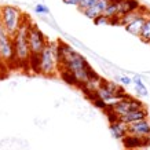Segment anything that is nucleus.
Listing matches in <instances>:
<instances>
[{"mask_svg":"<svg viewBox=\"0 0 150 150\" xmlns=\"http://www.w3.org/2000/svg\"><path fill=\"white\" fill-rule=\"evenodd\" d=\"M120 141H121V143H123L125 150H135V149L150 147V137H137V135L127 134V135L123 137Z\"/></svg>","mask_w":150,"mask_h":150,"instance_id":"nucleus-8","label":"nucleus"},{"mask_svg":"<svg viewBox=\"0 0 150 150\" xmlns=\"http://www.w3.org/2000/svg\"><path fill=\"white\" fill-rule=\"evenodd\" d=\"M118 80L123 83L124 86H128V84H131V83H132V79L131 77H127V76H121V77H118Z\"/></svg>","mask_w":150,"mask_h":150,"instance_id":"nucleus-21","label":"nucleus"},{"mask_svg":"<svg viewBox=\"0 0 150 150\" xmlns=\"http://www.w3.org/2000/svg\"><path fill=\"white\" fill-rule=\"evenodd\" d=\"M64 4H68V6H76L77 7L80 4V0H62Z\"/></svg>","mask_w":150,"mask_h":150,"instance_id":"nucleus-22","label":"nucleus"},{"mask_svg":"<svg viewBox=\"0 0 150 150\" xmlns=\"http://www.w3.org/2000/svg\"><path fill=\"white\" fill-rule=\"evenodd\" d=\"M143 118H149V110L146 109V106L137 110H131V112H128V113L123 114V116H118V121H121L123 124L128 125V124L143 120Z\"/></svg>","mask_w":150,"mask_h":150,"instance_id":"nucleus-11","label":"nucleus"},{"mask_svg":"<svg viewBox=\"0 0 150 150\" xmlns=\"http://www.w3.org/2000/svg\"><path fill=\"white\" fill-rule=\"evenodd\" d=\"M96 1H98V0H80V4L77 6L79 11H83V10H86V8H90V7H92L94 4H96Z\"/></svg>","mask_w":150,"mask_h":150,"instance_id":"nucleus-18","label":"nucleus"},{"mask_svg":"<svg viewBox=\"0 0 150 150\" xmlns=\"http://www.w3.org/2000/svg\"><path fill=\"white\" fill-rule=\"evenodd\" d=\"M59 69H66L72 73L77 80L79 87H81L87 81H100L99 74L91 68L88 61L74 50L59 64Z\"/></svg>","mask_w":150,"mask_h":150,"instance_id":"nucleus-1","label":"nucleus"},{"mask_svg":"<svg viewBox=\"0 0 150 150\" xmlns=\"http://www.w3.org/2000/svg\"><path fill=\"white\" fill-rule=\"evenodd\" d=\"M135 150H142V149H135Z\"/></svg>","mask_w":150,"mask_h":150,"instance_id":"nucleus-23","label":"nucleus"},{"mask_svg":"<svg viewBox=\"0 0 150 150\" xmlns=\"http://www.w3.org/2000/svg\"><path fill=\"white\" fill-rule=\"evenodd\" d=\"M147 15H149V11H147L145 7H142L141 13L138 14V15L132 19L131 22L125 23V25H124V29H125L128 33L134 35V36H139V33H141L142 28H143V23H145L146 18H147Z\"/></svg>","mask_w":150,"mask_h":150,"instance_id":"nucleus-9","label":"nucleus"},{"mask_svg":"<svg viewBox=\"0 0 150 150\" xmlns=\"http://www.w3.org/2000/svg\"><path fill=\"white\" fill-rule=\"evenodd\" d=\"M92 21H94V25H106V23H109V18H108L105 14H99V15H96Z\"/></svg>","mask_w":150,"mask_h":150,"instance_id":"nucleus-19","label":"nucleus"},{"mask_svg":"<svg viewBox=\"0 0 150 150\" xmlns=\"http://www.w3.org/2000/svg\"><path fill=\"white\" fill-rule=\"evenodd\" d=\"M141 108H145V103L141 99L134 98V96L128 98V99H118L116 103L110 106V109L113 110L117 116H123V114L128 113L131 110H137L141 109Z\"/></svg>","mask_w":150,"mask_h":150,"instance_id":"nucleus-7","label":"nucleus"},{"mask_svg":"<svg viewBox=\"0 0 150 150\" xmlns=\"http://www.w3.org/2000/svg\"><path fill=\"white\" fill-rule=\"evenodd\" d=\"M28 66L32 69L33 73L40 74V54H30V57H29V62H28Z\"/></svg>","mask_w":150,"mask_h":150,"instance_id":"nucleus-16","label":"nucleus"},{"mask_svg":"<svg viewBox=\"0 0 150 150\" xmlns=\"http://www.w3.org/2000/svg\"><path fill=\"white\" fill-rule=\"evenodd\" d=\"M0 62H4L7 65L14 64L13 37L7 33L1 22H0Z\"/></svg>","mask_w":150,"mask_h":150,"instance_id":"nucleus-6","label":"nucleus"},{"mask_svg":"<svg viewBox=\"0 0 150 150\" xmlns=\"http://www.w3.org/2000/svg\"><path fill=\"white\" fill-rule=\"evenodd\" d=\"M47 43L48 41H47V37L44 36V33L36 25L30 23L29 29H28V44H29L30 54H40Z\"/></svg>","mask_w":150,"mask_h":150,"instance_id":"nucleus-5","label":"nucleus"},{"mask_svg":"<svg viewBox=\"0 0 150 150\" xmlns=\"http://www.w3.org/2000/svg\"><path fill=\"white\" fill-rule=\"evenodd\" d=\"M58 59H57V43H47L40 52V74L55 76L58 73Z\"/></svg>","mask_w":150,"mask_h":150,"instance_id":"nucleus-4","label":"nucleus"},{"mask_svg":"<svg viewBox=\"0 0 150 150\" xmlns=\"http://www.w3.org/2000/svg\"><path fill=\"white\" fill-rule=\"evenodd\" d=\"M139 39L143 43L150 44V14L147 15V18H146L145 23H143V28H142L141 33H139Z\"/></svg>","mask_w":150,"mask_h":150,"instance_id":"nucleus-15","label":"nucleus"},{"mask_svg":"<svg viewBox=\"0 0 150 150\" xmlns=\"http://www.w3.org/2000/svg\"><path fill=\"white\" fill-rule=\"evenodd\" d=\"M25 18V17H23ZM30 22L23 21L18 30L14 33L13 36V48H14V64L18 66H28L29 57H30V50L28 44V29H29Z\"/></svg>","mask_w":150,"mask_h":150,"instance_id":"nucleus-2","label":"nucleus"},{"mask_svg":"<svg viewBox=\"0 0 150 150\" xmlns=\"http://www.w3.org/2000/svg\"><path fill=\"white\" fill-rule=\"evenodd\" d=\"M141 8V3L138 0H120L118 3V15L123 17L127 14L135 11V10Z\"/></svg>","mask_w":150,"mask_h":150,"instance_id":"nucleus-12","label":"nucleus"},{"mask_svg":"<svg viewBox=\"0 0 150 150\" xmlns=\"http://www.w3.org/2000/svg\"><path fill=\"white\" fill-rule=\"evenodd\" d=\"M109 129L112 132V137L116 139H121L123 137L127 135V125L123 124L121 121H116V123L109 124Z\"/></svg>","mask_w":150,"mask_h":150,"instance_id":"nucleus-13","label":"nucleus"},{"mask_svg":"<svg viewBox=\"0 0 150 150\" xmlns=\"http://www.w3.org/2000/svg\"><path fill=\"white\" fill-rule=\"evenodd\" d=\"M35 13L36 14H50V8L47 7L46 4H41V3H39V4L35 6Z\"/></svg>","mask_w":150,"mask_h":150,"instance_id":"nucleus-20","label":"nucleus"},{"mask_svg":"<svg viewBox=\"0 0 150 150\" xmlns=\"http://www.w3.org/2000/svg\"><path fill=\"white\" fill-rule=\"evenodd\" d=\"M132 81L135 83V86H137V94L138 96H147L149 95V91H147V88H146V86L142 83V79L139 77V76H135V77L132 79Z\"/></svg>","mask_w":150,"mask_h":150,"instance_id":"nucleus-17","label":"nucleus"},{"mask_svg":"<svg viewBox=\"0 0 150 150\" xmlns=\"http://www.w3.org/2000/svg\"><path fill=\"white\" fill-rule=\"evenodd\" d=\"M127 134L137 137H150V121L149 118H143L127 125Z\"/></svg>","mask_w":150,"mask_h":150,"instance_id":"nucleus-10","label":"nucleus"},{"mask_svg":"<svg viewBox=\"0 0 150 150\" xmlns=\"http://www.w3.org/2000/svg\"><path fill=\"white\" fill-rule=\"evenodd\" d=\"M58 73H59V76L62 77V80H64L66 84L79 87V83H77V80H76V77H74L69 70H66V69H58Z\"/></svg>","mask_w":150,"mask_h":150,"instance_id":"nucleus-14","label":"nucleus"},{"mask_svg":"<svg viewBox=\"0 0 150 150\" xmlns=\"http://www.w3.org/2000/svg\"><path fill=\"white\" fill-rule=\"evenodd\" d=\"M23 17L25 15L22 14V11L17 8L15 6L4 4L0 7V22L10 36H13L18 30V28L22 23Z\"/></svg>","mask_w":150,"mask_h":150,"instance_id":"nucleus-3","label":"nucleus"}]
</instances>
